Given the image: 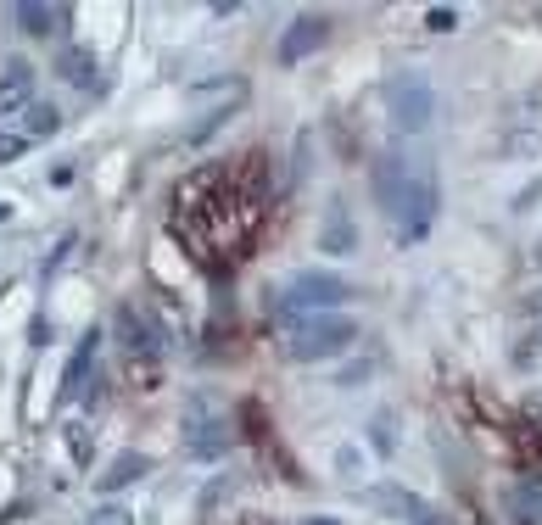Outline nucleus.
I'll return each mask as SVG.
<instances>
[{"label": "nucleus", "instance_id": "obj_16", "mask_svg": "<svg viewBox=\"0 0 542 525\" xmlns=\"http://www.w3.org/2000/svg\"><path fill=\"white\" fill-rule=\"evenodd\" d=\"M358 246V229L347 224L341 207H330V218H324V251H352Z\"/></svg>", "mask_w": 542, "mask_h": 525}, {"label": "nucleus", "instance_id": "obj_4", "mask_svg": "<svg viewBox=\"0 0 542 525\" xmlns=\"http://www.w3.org/2000/svg\"><path fill=\"white\" fill-rule=\"evenodd\" d=\"M358 341V324L341 319V313H314V319H297L285 324V358L291 364H319V358H336Z\"/></svg>", "mask_w": 542, "mask_h": 525}, {"label": "nucleus", "instance_id": "obj_15", "mask_svg": "<svg viewBox=\"0 0 542 525\" xmlns=\"http://www.w3.org/2000/svg\"><path fill=\"white\" fill-rule=\"evenodd\" d=\"M56 73L68 78V84H78V90H90V84H95V56L85 45H68V51H62V62H56Z\"/></svg>", "mask_w": 542, "mask_h": 525}, {"label": "nucleus", "instance_id": "obj_19", "mask_svg": "<svg viewBox=\"0 0 542 525\" xmlns=\"http://www.w3.org/2000/svg\"><path fill=\"white\" fill-rule=\"evenodd\" d=\"M85 525H135V514H129V509H118V503H101V509H90Z\"/></svg>", "mask_w": 542, "mask_h": 525}, {"label": "nucleus", "instance_id": "obj_18", "mask_svg": "<svg viewBox=\"0 0 542 525\" xmlns=\"http://www.w3.org/2000/svg\"><path fill=\"white\" fill-rule=\"evenodd\" d=\"M68 453H73V464H90V453H95L90 425H68Z\"/></svg>", "mask_w": 542, "mask_h": 525}, {"label": "nucleus", "instance_id": "obj_9", "mask_svg": "<svg viewBox=\"0 0 542 525\" xmlns=\"http://www.w3.org/2000/svg\"><path fill=\"white\" fill-rule=\"evenodd\" d=\"M364 503H374V509L398 514V520H408V525H442V514H436L425 497H414V492H403V487H374V492H364Z\"/></svg>", "mask_w": 542, "mask_h": 525}, {"label": "nucleus", "instance_id": "obj_2", "mask_svg": "<svg viewBox=\"0 0 542 525\" xmlns=\"http://www.w3.org/2000/svg\"><path fill=\"white\" fill-rule=\"evenodd\" d=\"M374 196L391 218H398L408 235L436 218V174L425 162H408V157H381L374 162Z\"/></svg>", "mask_w": 542, "mask_h": 525}, {"label": "nucleus", "instance_id": "obj_12", "mask_svg": "<svg viewBox=\"0 0 542 525\" xmlns=\"http://www.w3.org/2000/svg\"><path fill=\"white\" fill-rule=\"evenodd\" d=\"M224 185V162H213V168H196V174H185L179 185H174V213H191V207H201L207 196H213Z\"/></svg>", "mask_w": 542, "mask_h": 525}, {"label": "nucleus", "instance_id": "obj_7", "mask_svg": "<svg viewBox=\"0 0 542 525\" xmlns=\"http://www.w3.org/2000/svg\"><path fill=\"white\" fill-rule=\"evenodd\" d=\"M224 447H229L224 414H213L201 397H191V403H185V453L191 458H224Z\"/></svg>", "mask_w": 542, "mask_h": 525}, {"label": "nucleus", "instance_id": "obj_13", "mask_svg": "<svg viewBox=\"0 0 542 525\" xmlns=\"http://www.w3.org/2000/svg\"><path fill=\"white\" fill-rule=\"evenodd\" d=\"M95 347H101V335L90 330L85 341H78V352H73V364H68V374H62V403H73V397L85 391V369H95Z\"/></svg>", "mask_w": 542, "mask_h": 525}, {"label": "nucleus", "instance_id": "obj_3", "mask_svg": "<svg viewBox=\"0 0 542 525\" xmlns=\"http://www.w3.org/2000/svg\"><path fill=\"white\" fill-rule=\"evenodd\" d=\"M347 297H352V285H347L341 275H314V268H302V275H291V280L275 291L268 313L285 319V324H297V319H314V313H336Z\"/></svg>", "mask_w": 542, "mask_h": 525}, {"label": "nucleus", "instance_id": "obj_6", "mask_svg": "<svg viewBox=\"0 0 542 525\" xmlns=\"http://www.w3.org/2000/svg\"><path fill=\"white\" fill-rule=\"evenodd\" d=\"M112 330H118L123 352H129V364H157V358H162V347H168L162 324H157L145 308H135V302H123V308L112 313Z\"/></svg>", "mask_w": 542, "mask_h": 525}, {"label": "nucleus", "instance_id": "obj_23", "mask_svg": "<svg viewBox=\"0 0 542 525\" xmlns=\"http://www.w3.org/2000/svg\"><path fill=\"white\" fill-rule=\"evenodd\" d=\"M308 525H336V520H308Z\"/></svg>", "mask_w": 542, "mask_h": 525}, {"label": "nucleus", "instance_id": "obj_21", "mask_svg": "<svg viewBox=\"0 0 542 525\" xmlns=\"http://www.w3.org/2000/svg\"><path fill=\"white\" fill-rule=\"evenodd\" d=\"M374 369H381V358H364V364H352V369H341V381H336V386H358V381H369Z\"/></svg>", "mask_w": 542, "mask_h": 525}, {"label": "nucleus", "instance_id": "obj_22", "mask_svg": "<svg viewBox=\"0 0 542 525\" xmlns=\"http://www.w3.org/2000/svg\"><path fill=\"white\" fill-rule=\"evenodd\" d=\"M23 152H29V140H23V135H6V129H0V162H17Z\"/></svg>", "mask_w": 542, "mask_h": 525}, {"label": "nucleus", "instance_id": "obj_20", "mask_svg": "<svg viewBox=\"0 0 542 525\" xmlns=\"http://www.w3.org/2000/svg\"><path fill=\"white\" fill-rule=\"evenodd\" d=\"M425 29H436V34L458 29V12H453V6H431V12H425Z\"/></svg>", "mask_w": 542, "mask_h": 525}, {"label": "nucleus", "instance_id": "obj_8", "mask_svg": "<svg viewBox=\"0 0 542 525\" xmlns=\"http://www.w3.org/2000/svg\"><path fill=\"white\" fill-rule=\"evenodd\" d=\"M324 39H330V23H324V17H297V23L280 34V51H275V56H280V68H297V62H302V56H314Z\"/></svg>", "mask_w": 542, "mask_h": 525}, {"label": "nucleus", "instance_id": "obj_17", "mask_svg": "<svg viewBox=\"0 0 542 525\" xmlns=\"http://www.w3.org/2000/svg\"><path fill=\"white\" fill-rule=\"evenodd\" d=\"M62 129V112L51 107V101H34L29 107V129H23V140H51Z\"/></svg>", "mask_w": 542, "mask_h": 525}, {"label": "nucleus", "instance_id": "obj_14", "mask_svg": "<svg viewBox=\"0 0 542 525\" xmlns=\"http://www.w3.org/2000/svg\"><path fill=\"white\" fill-rule=\"evenodd\" d=\"M145 470H152V458H145V453H118L112 470L95 475V487H101V492H123V487H129V480H140Z\"/></svg>", "mask_w": 542, "mask_h": 525}, {"label": "nucleus", "instance_id": "obj_11", "mask_svg": "<svg viewBox=\"0 0 542 525\" xmlns=\"http://www.w3.org/2000/svg\"><path fill=\"white\" fill-rule=\"evenodd\" d=\"M12 17H17V29L34 34V39H62V34H68V17H73V12H68V6H39V0H23Z\"/></svg>", "mask_w": 542, "mask_h": 525}, {"label": "nucleus", "instance_id": "obj_1", "mask_svg": "<svg viewBox=\"0 0 542 525\" xmlns=\"http://www.w3.org/2000/svg\"><path fill=\"white\" fill-rule=\"evenodd\" d=\"M268 185H275V168L263 152H241L235 162H224V185L201 207L168 218V235L185 241V251L207 268V275H224L246 258V246L258 241L263 213H268Z\"/></svg>", "mask_w": 542, "mask_h": 525}, {"label": "nucleus", "instance_id": "obj_10", "mask_svg": "<svg viewBox=\"0 0 542 525\" xmlns=\"http://www.w3.org/2000/svg\"><path fill=\"white\" fill-rule=\"evenodd\" d=\"M34 107V68L23 56H12L6 68H0V118H17Z\"/></svg>", "mask_w": 542, "mask_h": 525}, {"label": "nucleus", "instance_id": "obj_5", "mask_svg": "<svg viewBox=\"0 0 542 525\" xmlns=\"http://www.w3.org/2000/svg\"><path fill=\"white\" fill-rule=\"evenodd\" d=\"M386 112H391V123H398L403 135H425L431 118H436V90H431V78H420V73L386 78Z\"/></svg>", "mask_w": 542, "mask_h": 525}]
</instances>
